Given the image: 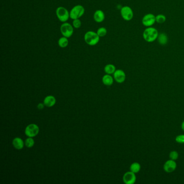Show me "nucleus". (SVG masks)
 Here are the masks:
<instances>
[{
	"label": "nucleus",
	"mask_w": 184,
	"mask_h": 184,
	"mask_svg": "<svg viewBox=\"0 0 184 184\" xmlns=\"http://www.w3.org/2000/svg\"><path fill=\"white\" fill-rule=\"evenodd\" d=\"M158 35L159 33L157 29L152 27H147L144 30L143 34V39L145 41L148 43L155 41L158 39Z\"/></svg>",
	"instance_id": "nucleus-1"
},
{
	"label": "nucleus",
	"mask_w": 184,
	"mask_h": 184,
	"mask_svg": "<svg viewBox=\"0 0 184 184\" xmlns=\"http://www.w3.org/2000/svg\"><path fill=\"white\" fill-rule=\"evenodd\" d=\"M98 35L93 31H88L84 35V41L86 43L90 46H94L99 41Z\"/></svg>",
	"instance_id": "nucleus-2"
},
{
	"label": "nucleus",
	"mask_w": 184,
	"mask_h": 184,
	"mask_svg": "<svg viewBox=\"0 0 184 184\" xmlns=\"http://www.w3.org/2000/svg\"><path fill=\"white\" fill-rule=\"evenodd\" d=\"M85 13V9L82 5H76L73 7L70 12V18L75 20L80 18Z\"/></svg>",
	"instance_id": "nucleus-3"
},
{
	"label": "nucleus",
	"mask_w": 184,
	"mask_h": 184,
	"mask_svg": "<svg viewBox=\"0 0 184 184\" xmlns=\"http://www.w3.org/2000/svg\"><path fill=\"white\" fill-rule=\"evenodd\" d=\"M56 13L57 18L62 22H66L70 17V13L63 7H58L56 11Z\"/></svg>",
	"instance_id": "nucleus-4"
},
{
	"label": "nucleus",
	"mask_w": 184,
	"mask_h": 184,
	"mask_svg": "<svg viewBox=\"0 0 184 184\" xmlns=\"http://www.w3.org/2000/svg\"><path fill=\"white\" fill-rule=\"evenodd\" d=\"M39 127L35 124H30L27 126L25 129V134L28 137L33 138L39 134Z\"/></svg>",
	"instance_id": "nucleus-5"
},
{
	"label": "nucleus",
	"mask_w": 184,
	"mask_h": 184,
	"mask_svg": "<svg viewBox=\"0 0 184 184\" xmlns=\"http://www.w3.org/2000/svg\"><path fill=\"white\" fill-rule=\"evenodd\" d=\"M61 32L63 36L69 38L72 36L73 34V28L70 24L67 22H64L61 26Z\"/></svg>",
	"instance_id": "nucleus-6"
},
{
	"label": "nucleus",
	"mask_w": 184,
	"mask_h": 184,
	"mask_svg": "<svg viewBox=\"0 0 184 184\" xmlns=\"http://www.w3.org/2000/svg\"><path fill=\"white\" fill-rule=\"evenodd\" d=\"M120 14L122 18L125 21H131L133 17V11L129 6H124L120 9Z\"/></svg>",
	"instance_id": "nucleus-7"
},
{
	"label": "nucleus",
	"mask_w": 184,
	"mask_h": 184,
	"mask_svg": "<svg viewBox=\"0 0 184 184\" xmlns=\"http://www.w3.org/2000/svg\"><path fill=\"white\" fill-rule=\"evenodd\" d=\"M156 22V16L153 15V14H147L144 16L142 18L143 26L146 27L152 26Z\"/></svg>",
	"instance_id": "nucleus-8"
},
{
	"label": "nucleus",
	"mask_w": 184,
	"mask_h": 184,
	"mask_svg": "<svg viewBox=\"0 0 184 184\" xmlns=\"http://www.w3.org/2000/svg\"><path fill=\"white\" fill-rule=\"evenodd\" d=\"M123 180L125 184H133L136 182V176L135 173L129 171L124 174Z\"/></svg>",
	"instance_id": "nucleus-9"
},
{
	"label": "nucleus",
	"mask_w": 184,
	"mask_h": 184,
	"mask_svg": "<svg viewBox=\"0 0 184 184\" xmlns=\"http://www.w3.org/2000/svg\"><path fill=\"white\" fill-rule=\"evenodd\" d=\"M176 164L175 161L169 160L166 161L164 165V170L166 172L171 173L176 170Z\"/></svg>",
	"instance_id": "nucleus-10"
},
{
	"label": "nucleus",
	"mask_w": 184,
	"mask_h": 184,
	"mask_svg": "<svg viewBox=\"0 0 184 184\" xmlns=\"http://www.w3.org/2000/svg\"><path fill=\"white\" fill-rule=\"evenodd\" d=\"M114 78L117 83H123L126 79V75L123 70L118 69L114 73Z\"/></svg>",
	"instance_id": "nucleus-11"
},
{
	"label": "nucleus",
	"mask_w": 184,
	"mask_h": 184,
	"mask_svg": "<svg viewBox=\"0 0 184 184\" xmlns=\"http://www.w3.org/2000/svg\"><path fill=\"white\" fill-rule=\"evenodd\" d=\"M93 19L96 22L101 23L105 20V14L101 10H97L93 14Z\"/></svg>",
	"instance_id": "nucleus-12"
},
{
	"label": "nucleus",
	"mask_w": 184,
	"mask_h": 184,
	"mask_svg": "<svg viewBox=\"0 0 184 184\" xmlns=\"http://www.w3.org/2000/svg\"><path fill=\"white\" fill-rule=\"evenodd\" d=\"M56 103V99L54 96H51V95L47 96L44 98V101H43V103L45 105V106L48 107V108H51V107L54 106Z\"/></svg>",
	"instance_id": "nucleus-13"
},
{
	"label": "nucleus",
	"mask_w": 184,
	"mask_h": 184,
	"mask_svg": "<svg viewBox=\"0 0 184 184\" xmlns=\"http://www.w3.org/2000/svg\"><path fill=\"white\" fill-rule=\"evenodd\" d=\"M24 142L21 138L16 137L13 140V145L14 147L17 150H22L24 147Z\"/></svg>",
	"instance_id": "nucleus-14"
},
{
	"label": "nucleus",
	"mask_w": 184,
	"mask_h": 184,
	"mask_svg": "<svg viewBox=\"0 0 184 184\" xmlns=\"http://www.w3.org/2000/svg\"><path fill=\"white\" fill-rule=\"evenodd\" d=\"M158 43L161 45H165L168 42V37L165 33H161L158 35Z\"/></svg>",
	"instance_id": "nucleus-15"
},
{
	"label": "nucleus",
	"mask_w": 184,
	"mask_h": 184,
	"mask_svg": "<svg viewBox=\"0 0 184 184\" xmlns=\"http://www.w3.org/2000/svg\"><path fill=\"white\" fill-rule=\"evenodd\" d=\"M102 82L106 86H111L114 83V78L109 74L104 75L102 78Z\"/></svg>",
	"instance_id": "nucleus-16"
},
{
	"label": "nucleus",
	"mask_w": 184,
	"mask_h": 184,
	"mask_svg": "<svg viewBox=\"0 0 184 184\" xmlns=\"http://www.w3.org/2000/svg\"><path fill=\"white\" fill-rule=\"evenodd\" d=\"M116 67L114 64H109L105 65V67H104V71L106 73V74H109V75H111L114 74V72L116 71Z\"/></svg>",
	"instance_id": "nucleus-17"
},
{
	"label": "nucleus",
	"mask_w": 184,
	"mask_h": 184,
	"mask_svg": "<svg viewBox=\"0 0 184 184\" xmlns=\"http://www.w3.org/2000/svg\"><path fill=\"white\" fill-rule=\"evenodd\" d=\"M58 45L62 48H65L69 44V40L67 37L63 36L61 37L58 41Z\"/></svg>",
	"instance_id": "nucleus-18"
},
{
	"label": "nucleus",
	"mask_w": 184,
	"mask_h": 184,
	"mask_svg": "<svg viewBox=\"0 0 184 184\" xmlns=\"http://www.w3.org/2000/svg\"><path fill=\"white\" fill-rule=\"evenodd\" d=\"M130 171H131L135 173H137L140 171V169H141L140 164L136 163V162L132 163L130 166Z\"/></svg>",
	"instance_id": "nucleus-19"
},
{
	"label": "nucleus",
	"mask_w": 184,
	"mask_h": 184,
	"mask_svg": "<svg viewBox=\"0 0 184 184\" xmlns=\"http://www.w3.org/2000/svg\"><path fill=\"white\" fill-rule=\"evenodd\" d=\"M156 22L158 23H164L166 20V17L163 14H158L156 16Z\"/></svg>",
	"instance_id": "nucleus-20"
},
{
	"label": "nucleus",
	"mask_w": 184,
	"mask_h": 184,
	"mask_svg": "<svg viewBox=\"0 0 184 184\" xmlns=\"http://www.w3.org/2000/svg\"><path fill=\"white\" fill-rule=\"evenodd\" d=\"M24 144L27 148H31L34 146L35 141L32 137L27 138L24 142Z\"/></svg>",
	"instance_id": "nucleus-21"
},
{
	"label": "nucleus",
	"mask_w": 184,
	"mask_h": 184,
	"mask_svg": "<svg viewBox=\"0 0 184 184\" xmlns=\"http://www.w3.org/2000/svg\"><path fill=\"white\" fill-rule=\"evenodd\" d=\"M97 33L98 35L100 37H104L107 34V30L104 27H101V28H99L98 29L97 31Z\"/></svg>",
	"instance_id": "nucleus-22"
},
{
	"label": "nucleus",
	"mask_w": 184,
	"mask_h": 184,
	"mask_svg": "<svg viewBox=\"0 0 184 184\" xmlns=\"http://www.w3.org/2000/svg\"><path fill=\"white\" fill-rule=\"evenodd\" d=\"M169 157H170V159L173 160V161H176V159H178V158L179 157V154L176 151H172L170 153Z\"/></svg>",
	"instance_id": "nucleus-23"
},
{
	"label": "nucleus",
	"mask_w": 184,
	"mask_h": 184,
	"mask_svg": "<svg viewBox=\"0 0 184 184\" xmlns=\"http://www.w3.org/2000/svg\"><path fill=\"white\" fill-rule=\"evenodd\" d=\"M73 20V28L76 29L80 28L82 25V22L80 20L79 18H77V19Z\"/></svg>",
	"instance_id": "nucleus-24"
},
{
	"label": "nucleus",
	"mask_w": 184,
	"mask_h": 184,
	"mask_svg": "<svg viewBox=\"0 0 184 184\" xmlns=\"http://www.w3.org/2000/svg\"><path fill=\"white\" fill-rule=\"evenodd\" d=\"M176 141L180 144H184V135L177 136L176 138Z\"/></svg>",
	"instance_id": "nucleus-25"
},
{
	"label": "nucleus",
	"mask_w": 184,
	"mask_h": 184,
	"mask_svg": "<svg viewBox=\"0 0 184 184\" xmlns=\"http://www.w3.org/2000/svg\"><path fill=\"white\" fill-rule=\"evenodd\" d=\"M44 106H45V105H44V103H39V104L37 105V108L39 109V110H42V109H43L44 108Z\"/></svg>",
	"instance_id": "nucleus-26"
},
{
	"label": "nucleus",
	"mask_w": 184,
	"mask_h": 184,
	"mask_svg": "<svg viewBox=\"0 0 184 184\" xmlns=\"http://www.w3.org/2000/svg\"><path fill=\"white\" fill-rule=\"evenodd\" d=\"M182 130H183L184 131V120L182 122Z\"/></svg>",
	"instance_id": "nucleus-27"
}]
</instances>
